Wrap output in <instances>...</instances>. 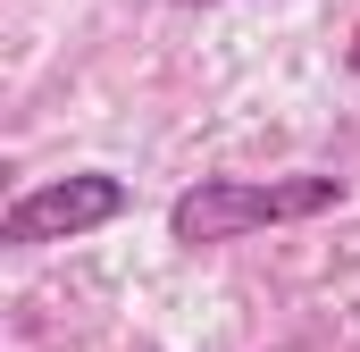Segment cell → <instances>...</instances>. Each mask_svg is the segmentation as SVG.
Returning <instances> with one entry per match:
<instances>
[{"instance_id": "6da1fadb", "label": "cell", "mask_w": 360, "mask_h": 352, "mask_svg": "<svg viewBox=\"0 0 360 352\" xmlns=\"http://www.w3.org/2000/svg\"><path fill=\"white\" fill-rule=\"evenodd\" d=\"M344 201V176H201L168 201V235L184 252H210V244H235V235H260V227H293V218H319Z\"/></svg>"}, {"instance_id": "7a4b0ae2", "label": "cell", "mask_w": 360, "mask_h": 352, "mask_svg": "<svg viewBox=\"0 0 360 352\" xmlns=\"http://www.w3.org/2000/svg\"><path fill=\"white\" fill-rule=\"evenodd\" d=\"M109 218H126V184L117 176H51V184H34V193H17L8 210H0V244H17V252H42V244H76L92 227H109Z\"/></svg>"}, {"instance_id": "3957f363", "label": "cell", "mask_w": 360, "mask_h": 352, "mask_svg": "<svg viewBox=\"0 0 360 352\" xmlns=\"http://www.w3.org/2000/svg\"><path fill=\"white\" fill-rule=\"evenodd\" d=\"M344 68H352V76H360V34H352V42H344Z\"/></svg>"}, {"instance_id": "277c9868", "label": "cell", "mask_w": 360, "mask_h": 352, "mask_svg": "<svg viewBox=\"0 0 360 352\" xmlns=\"http://www.w3.org/2000/svg\"><path fill=\"white\" fill-rule=\"evenodd\" d=\"M176 8H201V0H176Z\"/></svg>"}]
</instances>
